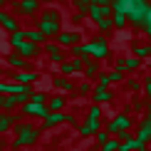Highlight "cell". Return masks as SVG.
Instances as JSON below:
<instances>
[{
    "instance_id": "obj_15",
    "label": "cell",
    "mask_w": 151,
    "mask_h": 151,
    "mask_svg": "<svg viewBox=\"0 0 151 151\" xmlns=\"http://www.w3.org/2000/svg\"><path fill=\"white\" fill-rule=\"evenodd\" d=\"M79 67H82V62H67V65H62V72L65 74H72V72H79Z\"/></svg>"
},
{
    "instance_id": "obj_16",
    "label": "cell",
    "mask_w": 151,
    "mask_h": 151,
    "mask_svg": "<svg viewBox=\"0 0 151 151\" xmlns=\"http://www.w3.org/2000/svg\"><path fill=\"white\" fill-rule=\"evenodd\" d=\"M47 106H50V111H57V109L65 106V99H62V97H52V99L47 102Z\"/></svg>"
},
{
    "instance_id": "obj_24",
    "label": "cell",
    "mask_w": 151,
    "mask_h": 151,
    "mask_svg": "<svg viewBox=\"0 0 151 151\" xmlns=\"http://www.w3.org/2000/svg\"><path fill=\"white\" fill-rule=\"evenodd\" d=\"M3 3H5V0H0V5H3Z\"/></svg>"
},
{
    "instance_id": "obj_2",
    "label": "cell",
    "mask_w": 151,
    "mask_h": 151,
    "mask_svg": "<svg viewBox=\"0 0 151 151\" xmlns=\"http://www.w3.org/2000/svg\"><path fill=\"white\" fill-rule=\"evenodd\" d=\"M22 114H32V116H50V106L47 104H37V102H25L22 104Z\"/></svg>"
},
{
    "instance_id": "obj_9",
    "label": "cell",
    "mask_w": 151,
    "mask_h": 151,
    "mask_svg": "<svg viewBox=\"0 0 151 151\" xmlns=\"http://www.w3.org/2000/svg\"><path fill=\"white\" fill-rule=\"evenodd\" d=\"M45 52L50 55V60H55V62L62 60V47L60 45H52V42H50V45H45Z\"/></svg>"
},
{
    "instance_id": "obj_5",
    "label": "cell",
    "mask_w": 151,
    "mask_h": 151,
    "mask_svg": "<svg viewBox=\"0 0 151 151\" xmlns=\"http://www.w3.org/2000/svg\"><path fill=\"white\" fill-rule=\"evenodd\" d=\"M0 25H3L8 32H15L17 30V20L10 15V12H3V10H0Z\"/></svg>"
},
{
    "instance_id": "obj_8",
    "label": "cell",
    "mask_w": 151,
    "mask_h": 151,
    "mask_svg": "<svg viewBox=\"0 0 151 151\" xmlns=\"http://www.w3.org/2000/svg\"><path fill=\"white\" fill-rule=\"evenodd\" d=\"M17 124V116L15 114H0V134H5L10 127H15Z\"/></svg>"
},
{
    "instance_id": "obj_7",
    "label": "cell",
    "mask_w": 151,
    "mask_h": 151,
    "mask_svg": "<svg viewBox=\"0 0 151 151\" xmlns=\"http://www.w3.org/2000/svg\"><path fill=\"white\" fill-rule=\"evenodd\" d=\"M15 82H20V84H30V82H35L37 79V74L35 72H8Z\"/></svg>"
},
{
    "instance_id": "obj_18",
    "label": "cell",
    "mask_w": 151,
    "mask_h": 151,
    "mask_svg": "<svg viewBox=\"0 0 151 151\" xmlns=\"http://www.w3.org/2000/svg\"><path fill=\"white\" fill-rule=\"evenodd\" d=\"M15 104H20V99H17L15 94H10V97H5V102H3V109L8 111V109H12Z\"/></svg>"
},
{
    "instance_id": "obj_10",
    "label": "cell",
    "mask_w": 151,
    "mask_h": 151,
    "mask_svg": "<svg viewBox=\"0 0 151 151\" xmlns=\"http://www.w3.org/2000/svg\"><path fill=\"white\" fill-rule=\"evenodd\" d=\"M8 62H10V67H15V70H25V67H27V62H25V57H20L17 52H12L10 57H8Z\"/></svg>"
},
{
    "instance_id": "obj_12",
    "label": "cell",
    "mask_w": 151,
    "mask_h": 151,
    "mask_svg": "<svg viewBox=\"0 0 151 151\" xmlns=\"http://www.w3.org/2000/svg\"><path fill=\"white\" fill-rule=\"evenodd\" d=\"M57 40H60V45H74V42H77L79 37L74 35V32H60V37H57Z\"/></svg>"
},
{
    "instance_id": "obj_4",
    "label": "cell",
    "mask_w": 151,
    "mask_h": 151,
    "mask_svg": "<svg viewBox=\"0 0 151 151\" xmlns=\"http://www.w3.org/2000/svg\"><path fill=\"white\" fill-rule=\"evenodd\" d=\"M15 5H17V15H32L40 8V0H22V3H15Z\"/></svg>"
},
{
    "instance_id": "obj_21",
    "label": "cell",
    "mask_w": 151,
    "mask_h": 151,
    "mask_svg": "<svg viewBox=\"0 0 151 151\" xmlns=\"http://www.w3.org/2000/svg\"><path fill=\"white\" fill-rule=\"evenodd\" d=\"M116 149V144L114 141H109V144H104V151H114Z\"/></svg>"
},
{
    "instance_id": "obj_23",
    "label": "cell",
    "mask_w": 151,
    "mask_h": 151,
    "mask_svg": "<svg viewBox=\"0 0 151 151\" xmlns=\"http://www.w3.org/2000/svg\"><path fill=\"white\" fill-rule=\"evenodd\" d=\"M3 149H5V144H3V141H0V151H3Z\"/></svg>"
},
{
    "instance_id": "obj_6",
    "label": "cell",
    "mask_w": 151,
    "mask_h": 151,
    "mask_svg": "<svg viewBox=\"0 0 151 151\" xmlns=\"http://www.w3.org/2000/svg\"><path fill=\"white\" fill-rule=\"evenodd\" d=\"M37 30H40V32H45V35H57V32H60V22H52V20H40Z\"/></svg>"
},
{
    "instance_id": "obj_13",
    "label": "cell",
    "mask_w": 151,
    "mask_h": 151,
    "mask_svg": "<svg viewBox=\"0 0 151 151\" xmlns=\"http://www.w3.org/2000/svg\"><path fill=\"white\" fill-rule=\"evenodd\" d=\"M65 114H55V111H50V116H45V127H55V124H60V122H65Z\"/></svg>"
},
{
    "instance_id": "obj_3",
    "label": "cell",
    "mask_w": 151,
    "mask_h": 151,
    "mask_svg": "<svg viewBox=\"0 0 151 151\" xmlns=\"http://www.w3.org/2000/svg\"><path fill=\"white\" fill-rule=\"evenodd\" d=\"M15 52L20 55V57H25V60H30V57H37V55H40L42 50H40V45H35V42L25 40L22 45H17V47H15Z\"/></svg>"
},
{
    "instance_id": "obj_25",
    "label": "cell",
    "mask_w": 151,
    "mask_h": 151,
    "mask_svg": "<svg viewBox=\"0 0 151 151\" xmlns=\"http://www.w3.org/2000/svg\"><path fill=\"white\" fill-rule=\"evenodd\" d=\"M15 3H22V0H15Z\"/></svg>"
},
{
    "instance_id": "obj_22",
    "label": "cell",
    "mask_w": 151,
    "mask_h": 151,
    "mask_svg": "<svg viewBox=\"0 0 151 151\" xmlns=\"http://www.w3.org/2000/svg\"><path fill=\"white\" fill-rule=\"evenodd\" d=\"M3 102H5V97H3V94H0V109H3Z\"/></svg>"
},
{
    "instance_id": "obj_1",
    "label": "cell",
    "mask_w": 151,
    "mask_h": 151,
    "mask_svg": "<svg viewBox=\"0 0 151 151\" xmlns=\"http://www.w3.org/2000/svg\"><path fill=\"white\" fill-rule=\"evenodd\" d=\"M15 131H17V136H15V141H12V146H27V144H35L37 141V136H40V131H37L35 127H30V124H15Z\"/></svg>"
},
{
    "instance_id": "obj_19",
    "label": "cell",
    "mask_w": 151,
    "mask_h": 151,
    "mask_svg": "<svg viewBox=\"0 0 151 151\" xmlns=\"http://www.w3.org/2000/svg\"><path fill=\"white\" fill-rule=\"evenodd\" d=\"M55 87H60V89H74L67 79H55Z\"/></svg>"
},
{
    "instance_id": "obj_11",
    "label": "cell",
    "mask_w": 151,
    "mask_h": 151,
    "mask_svg": "<svg viewBox=\"0 0 151 151\" xmlns=\"http://www.w3.org/2000/svg\"><path fill=\"white\" fill-rule=\"evenodd\" d=\"M25 37H27L30 42H35V45H42V42H45V32H40V30H27Z\"/></svg>"
},
{
    "instance_id": "obj_20",
    "label": "cell",
    "mask_w": 151,
    "mask_h": 151,
    "mask_svg": "<svg viewBox=\"0 0 151 151\" xmlns=\"http://www.w3.org/2000/svg\"><path fill=\"white\" fill-rule=\"evenodd\" d=\"M32 102H37V104H45V94H42V92H35V94H32Z\"/></svg>"
},
{
    "instance_id": "obj_14",
    "label": "cell",
    "mask_w": 151,
    "mask_h": 151,
    "mask_svg": "<svg viewBox=\"0 0 151 151\" xmlns=\"http://www.w3.org/2000/svg\"><path fill=\"white\" fill-rule=\"evenodd\" d=\"M25 40H27V37H25V32H22V30H15V32L10 35V45H12V47H17V45H22Z\"/></svg>"
},
{
    "instance_id": "obj_17",
    "label": "cell",
    "mask_w": 151,
    "mask_h": 151,
    "mask_svg": "<svg viewBox=\"0 0 151 151\" xmlns=\"http://www.w3.org/2000/svg\"><path fill=\"white\" fill-rule=\"evenodd\" d=\"M94 99H97V102H106V99H109V92H106L104 87H97V89H94Z\"/></svg>"
}]
</instances>
